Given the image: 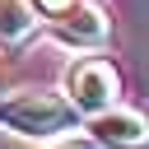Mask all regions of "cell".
I'll return each instance as SVG.
<instances>
[{"mask_svg":"<svg viewBox=\"0 0 149 149\" xmlns=\"http://www.w3.org/2000/svg\"><path fill=\"white\" fill-rule=\"evenodd\" d=\"M37 33V9L33 0H0V42L5 47H19Z\"/></svg>","mask_w":149,"mask_h":149,"instance_id":"5","label":"cell"},{"mask_svg":"<svg viewBox=\"0 0 149 149\" xmlns=\"http://www.w3.org/2000/svg\"><path fill=\"white\" fill-rule=\"evenodd\" d=\"M70 5H74V0H33V9H37V14H47V19H56V14H65Z\"/></svg>","mask_w":149,"mask_h":149,"instance_id":"6","label":"cell"},{"mask_svg":"<svg viewBox=\"0 0 149 149\" xmlns=\"http://www.w3.org/2000/svg\"><path fill=\"white\" fill-rule=\"evenodd\" d=\"M79 107L61 93H47V88H23V93H9L0 98V126L23 135V140H56V135H70L79 126Z\"/></svg>","mask_w":149,"mask_h":149,"instance_id":"1","label":"cell"},{"mask_svg":"<svg viewBox=\"0 0 149 149\" xmlns=\"http://www.w3.org/2000/svg\"><path fill=\"white\" fill-rule=\"evenodd\" d=\"M65 98H70L84 116L112 107V102L121 98V74H116V65H112L107 56H84V61H74V65L65 70Z\"/></svg>","mask_w":149,"mask_h":149,"instance_id":"2","label":"cell"},{"mask_svg":"<svg viewBox=\"0 0 149 149\" xmlns=\"http://www.w3.org/2000/svg\"><path fill=\"white\" fill-rule=\"evenodd\" d=\"M51 37H56V42H65V47L93 51V47H102V42L112 37V23H107L102 5H93V0H74L65 14H56V19H51Z\"/></svg>","mask_w":149,"mask_h":149,"instance_id":"3","label":"cell"},{"mask_svg":"<svg viewBox=\"0 0 149 149\" xmlns=\"http://www.w3.org/2000/svg\"><path fill=\"white\" fill-rule=\"evenodd\" d=\"M51 149H102V144H98V140H84V135H61Z\"/></svg>","mask_w":149,"mask_h":149,"instance_id":"7","label":"cell"},{"mask_svg":"<svg viewBox=\"0 0 149 149\" xmlns=\"http://www.w3.org/2000/svg\"><path fill=\"white\" fill-rule=\"evenodd\" d=\"M88 130H93V140L102 149H149V116L140 107L112 102V107L93 112V126Z\"/></svg>","mask_w":149,"mask_h":149,"instance_id":"4","label":"cell"}]
</instances>
